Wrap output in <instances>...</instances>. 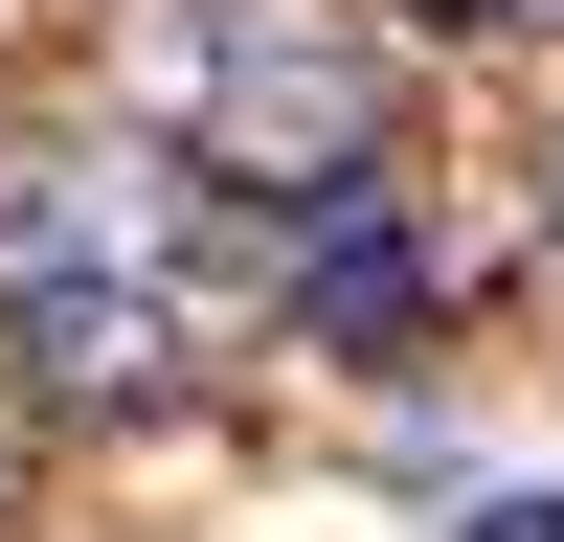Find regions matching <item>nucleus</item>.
I'll list each match as a JSON object with an SVG mask.
<instances>
[{
    "label": "nucleus",
    "mask_w": 564,
    "mask_h": 542,
    "mask_svg": "<svg viewBox=\"0 0 564 542\" xmlns=\"http://www.w3.org/2000/svg\"><path fill=\"white\" fill-rule=\"evenodd\" d=\"M135 90L204 136L226 181H339L384 136V45L339 0H135Z\"/></svg>",
    "instance_id": "nucleus-1"
},
{
    "label": "nucleus",
    "mask_w": 564,
    "mask_h": 542,
    "mask_svg": "<svg viewBox=\"0 0 564 542\" xmlns=\"http://www.w3.org/2000/svg\"><path fill=\"white\" fill-rule=\"evenodd\" d=\"M181 361H204V294H181V271H135V249L23 271V384H68V406H159Z\"/></svg>",
    "instance_id": "nucleus-2"
},
{
    "label": "nucleus",
    "mask_w": 564,
    "mask_h": 542,
    "mask_svg": "<svg viewBox=\"0 0 564 542\" xmlns=\"http://www.w3.org/2000/svg\"><path fill=\"white\" fill-rule=\"evenodd\" d=\"M294 316H316V339H406V316H430V226H406V204H339L294 249Z\"/></svg>",
    "instance_id": "nucleus-3"
},
{
    "label": "nucleus",
    "mask_w": 564,
    "mask_h": 542,
    "mask_svg": "<svg viewBox=\"0 0 564 542\" xmlns=\"http://www.w3.org/2000/svg\"><path fill=\"white\" fill-rule=\"evenodd\" d=\"M475 542H564V497H475Z\"/></svg>",
    "instance_id": "nucleus-4"
},
{
    "label": "nucleus",
    "mask_w": 564,
    "mask_h": 542,
    "mask_svg": "<svg viewBox=\"0 0 564 542\" xmlns=\"http://www.w3.org/2000/svg\"><path fill=\"white\" fill-rule=\"evenodd\" d=\"M452 23H564V0H452Z\"/></svg>",
    "instance_id": "nucleus-5"
},
{
    "label": "nucleus",
    "mask_w": 564,
    "mask_h": 542,
    "mask_svg": "<svg viewBox=\"0 0 564 542\" xmlns=\"http://www.w3.org/2000/svg\"><path fill=\"white\" fill-rule=\"evenodd\" d=\"M542 249H564V181H542Z\"/></svg>",
    "instance_id": "nucleus-6"
}]
</instances>
